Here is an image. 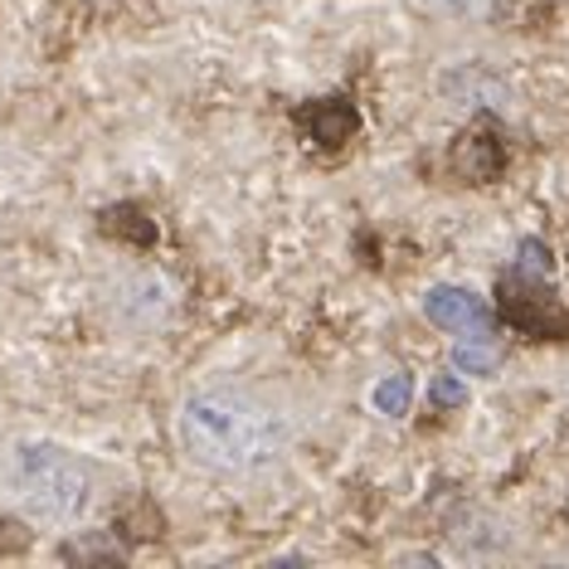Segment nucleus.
<instances>
[{"label":"nucleus","instance_id":"nucleus-1","mask_svg":"<svg viewBox=\"0 0 569 569\" xmlns=\"http://www.w3.org/2000/svg\"><path fill=\"white\" fill-rule=\"evenodd\" d=\"M180 448L210 472H258L288 452V419L243 390H204L180 405Z\"/></svg>","mask_w":569,"mask_h":569},{"label":"nucleus","instance_id":"nucleus-2","mask_svg":"<svg viewBox=\"0 0 569 569\" xmlns=\"http://www.w3.org/2000/svg\"><path fill=\"white\" fill-rule=\"evenodd\" d=\"M16 477H20V497L44 521H79L88 501H93L88 468L63 448H24Z\"/></svg>","mask_w":569,"mask_h":569},{"label":"nucleus","instance_id":"nucleus-3","mask_svg":"<svg viewBox=\"0 0 569 569\" xmlns=\"http://www.w3.org/2000/svg\"><path fill=\"white\" fill-rule=\"evenodd\" d=\"M546 282H550V278H530V273H521V268H516V273H507V278H501V288H497L501 317H507L516 331H530V336H546V341H560V336H569V312L550 297Z\"/></svg>","mask_w":569,"mask_h":569},{"label":"nucleus","instance_id":"nucleus-4","mask_svg":"<svg viewBox=\"0 0 569 569\" xmlns=\"http://www.w3.org/2000/svg\"><path fill=\"white\" fill-rule=\"evenodd\" d=\"M423 317L452 336H491V307L468 288H429Z\"/></svg>","mask_w":569,"mask_h":569},{"label":"nucleus","instance_id":"nucleus-5","mask_svg":"<svg viewBox=\"0 0 569 569\" xmlns=\"http://www.w3.org/2000/svg\"><path fill=\"white\" fill-rule=\"evenodd\" d=\"M501 166H507V147H501V132L491 122H477L472 132H462V141L452 147V171L462 180H472V186L501 176Z\"/></svg>","mask_w":569,"mask_h":569},{"label":"nucleus","instance_id":"nucleus-6","mask_svg":"<svg viewBox=\"0 0 569 569\" xmlns=\"http://www.w3.org/2000/svg\"><path fill=\"white\" fill-rule=\"evenodd\" d=\"M297 122H302V132L312 137L317 147H341V141H351L360 132V112H356V102H346V98H312V102H302Z\"/></svg>","mask_w":569,"mask_h":569},{"label":"nucleus","instance_id":"nucleus-7","mask_svg":"<svg viewBox=\"0 0 569 569\" xmlns=\"http://www.w3.org/2000/svg\"><path fill=\"white\" fill-rule=\"evenodd\" d=\"M370 405H375V413H385V419H399V413H409V405H413V380H409V375H385V380L375 385Z\"/></svg>","mask_w":569,"mask_h":569},{"label":"nucleus","instance_id":"nucleus-8","mask_svg":"<svg viewBox=\"0 0 569 569\" xmlns=\"http://www.w3.org/2000/svg\"><path fill=\"white\" fill-rule=\"evenodd\" d=\"M102 229H108V234H127V239H137V243H151V239H157V229L147 224V214L132 210V204H118V210L102 214Z\"/></svg>","mask_w":569,"mask_h":569},{"label":"nucleus","instance_id":"nucleus-9","mask_svg":"<svg viewBox=\"0 0 569 569\" xmlns=\"http://www.w3.org/2000/svg\"><path fill=\"white\" fill-rule=\"evenodd\" d=\"M516 268L530 278H550V249L540 239H526L521 243V258H516Z\"/></svg>","mask_w":569,"mask_h":569},{"label":"nucleus","instance_id":"nucleus-10","mask_svg":"<svg viewBox=\"0 0 569 569\" xmlns=\"http://www.w3.org/2000/svg\"><path fill=\"white\" fill-rule=\"evenodd\" d=\"M433 405H438V409H458V405H468V385L452 380V375H438V380H433Z\"/></svg>","mask_w":569,"mask_h":569},{"label":"nucleus","instance_id":"nucleus-11","mask_svg":"<svg viewBox=\"0 0 569 569\" xmlns=\"http://www.w3.org/2000/svg\"><path fill=\"white\" fill-rule=\"evenodd\" d=\"M20 550H30V530L10 521V516H0V555H20Z\"/></svg>","mask_w":569,"mask_h":569},{"label":"nucleus","instance_id":"nucleus-12","mask_svg":"<svg viewBox=\"0 0 569 569\" xmlns=\"http://www.w3.org/2000/svg\"><path fill=\"white\" fill-rule=\"evenodd\" d=\"M452 360H458V370H491L497 366V351H491V346H482V351H472V346H458V351H452Z\"/></svg>","mask_w":569,"mask_h":569}]
</instances>
